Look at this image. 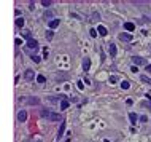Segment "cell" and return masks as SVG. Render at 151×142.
Returning a JSON list of instances; mask_svg holds the SVG:
<instances>
[{
    "label": "cell",
    "mask_w": 151,
    "mask_h": 142,
    "mask_svg": "<svg viewBox=\"0 0 151 142\" xmlns=\"http://www.w3.org/2000/svg\"><path fill=\"white\" fill-rule=\"evenodd\" d=\"M43 18H45V19H49V18H53V13H51V11H46Z\"/></svg>",
    "instance_id": "cell-22"
},
{
    "label": "cell",
    "mask_w": 151,
    "mask_h": 142,
    "mask_svg": "<svg viewBox=\"0 0 151 142\" xmlns=\"http://www.w3.org/2000/svg\"><path fill=\"white\" fill-rule=\"evenodd\" d=\"M24 78H26L27 81H33V78H35L33 70H32V69H27L26 72H24Z\"/></svg>",
    "instance_id": "cell-4"
},
{
    "label": "cell",
    "mask_w": 151,
    "mask_h": 142,
    "mask_svg": "<svg viewBox=\"0 0 151 142\" xmlns=\"http://www.w3.org/2000/svg\"><path fill=\"white\" fill-rule=\"evenodd\" d=\"M89 69H91V59L89 58H84V61H83V70H84V72H88Z\"/></svg>",
    "instance_id": "cell-8"
},
{
    "label": "cell",
    "mask_w": 151,
    "mask_h": 142,
    "mask_svg": "<svg viewBox=\"0 0 151 142\" xmlns=\"http://www.w3.org/2000/svg\"><path fill=\"white\" fill-rule=\"evenodd\" d=\"M27 46H29V48L37 50V48H38V42H37L35 38H29V40H27Z\"/></svg>",
    "instance_id": "cell-7"
},
{
    "label": "cell",
    "mask_w": 151,
    "mask_h": 142,
    "mask_svg": "<svg viewBox=\"0 0 151 142\" xmlns=\"http://www.w3.org/2000/svg\"><path fill=\"white\" fill-rule=\"evenodd\" d=\"M108 53H110V56H116V45H114V43H110V45H108Z\"/></svg>",
    "instance_id": "cell-9"
},
{
    "label": "cell",
    "mask_w": 151,
    "mask_h": 142,
    "mask_svg": "<svg viewBox=\"0 0 151 142\" xmlns=\"http://www.w3.org/2000/svg\"><path fill=\"white\" fill-rule=\"evenodd\" d=\"M16 26L18 27H22L24 26V18H18V19H16Z\"/></svg>",
    "instance_id": "cell-16"
},
{
    "label": "cell",
    "mask_w": 151,
    "mask_h": 142,
    "mask_svg": "<svg viewBox=\"0 0 151 142\" xmlns=\"http://www.w3.org/2000/svg\"><path fill=\"white\" fill-rule=\"evenodd\" d=\"M116 80H118V78H116L114 75H111V77H110V83H116Z\"/></svg>",
    "instance_id": "cell-26"
},
{
    "label": "cell",
    "mask_w": 151,
    "mask_h": 142,
    "mask_svg": "<svg viewBox=\"0 0 151 142\" xmlns=\"http://www.w3.org/2000/svg\"><path fill=\"white\" fill-rule=\"evenodd\" d=\"M51 3H53V2H51V0H43V2H41V5H43V7H45V8H48V7H51Z\"/></svg>",
    "instance_id": "cell-20"
},
{
    "label": "cell",
    "mask_w": 151,
    "mask_h": 142,
    "mask_svg": "<svg viewBox=\"0 0 151 142\" xmlns=\"http://www.w3.org/2000/svg\"><path fill=\"white\" fill-rule=\"evenodd\" d=\"M30 58H32V59H33V61H35V62H40V56H35V54H32V56H30Z\"/></svg>",
    "instance_id": "cell-25"
},
{
    "label": "cell",
    "mask_w": 151,
    "mask_h": 142,
    "mask_svg": "<svg viewBox=\"0 0 151 142\" xmlns=\"http://www.w3.org/2000/svg\"><path fill=\"white\" fill-rule=\"evenodd\" d=\"M124 29H126V31H129V32H132V31L135 29V26L132 24V22H126V24H124Z\"/></svg>",
    "instance_id": "cell-14"
},
{
    "label": "cell",
    "mask_w": 151,
    "mask_h": 142,
    "mask_svg": "<svg viewBox=\"0 0 151 142\" xmlns=\"http://www.w3.org/2000/svg\"><path fill=\"white\" fill-rule=\"evenodd\" d=\"M146 70H148V72H151V66H146Z\"/></svg>",
    "instance_id": "cell-29"
},
{
    "label": "cell",
    "mask_w": 151,
    "mask_h": 142,
    "mask_svg": "<svg viewBox=\"0 0 151 142\" xmlns=\"http://www.w3.org/2000/svg\"><path fill=\"white\" fill-rule=\"evenodd\" d=\"M24 101V102H26V104H29V105H38L40 104V99L38 97H26V99H22Z\"/></svg>",
    "instance_id": "cell-3"
},
{
    "label": "cell",
    "mask_w": 151,
    "mask_h": 142,
    "mask_svg": "<svg viewBox=\"0 0 151 142\" xmlns=\"http://www.w3.org/2000/svg\"><path fill=\"white\" fill-rule=\"evenodd\" d=\"M24 37H26L27 40H29V38H32V37H30V32H29V31H24Z\"/></svg>",
    "instance_id": "cell-24"
},
{
    "label": "cell",
    "mask_w": 151,
    "mask_h": 142,
    "mask_svg": "<svg viewBox=\"0 0 151 142\" xmlns=\"http://www.w3.org/2000/svg\"><path fill=\"white\" fill-rule=\"evenodd\" d=\"M37 81H38V83H45V81H46V77H45V75H38V77H37Z\"/></svg>",
    "instance_id": "cell-19"
},
{
    "label": "cell",
    "mask_w": 151,
    "mask_h": 142,
    "mask_svg": "<svg viewBox=\"0 0 151 142\" xmlns=\"http://www.w3.org/2000/svg\"><path fill=\"white\" fill-rule=\"evenodd\" d=\"M64 131H65V120L60 121V128H59V133H57V139H60L64 136Z\"/></svg>",
    "instance_id": "cell-10"
},
{
    "label": "cell",
    "mask_w": 151,
    "mask_h": 142,
    "mask_svg": "<svg viewBox=\"0 0 151 142\" xmlns=\"http://www.w3.org/2000/svg\"><path fill=\"white\" fill-rule=\"evenodd\" d=\"M97 31H99V34L102 35V37H105V35L108 34V31H107V27H104V26H99V27H97Z\"/></svg>",
    "instance_id": "cell-11"
},
{
    "label": "cell",
    "mask_w": 151,
    "mask_h": 142,
    "mask_svg": "<svg viewBox=\"0 0 151 142\" xmlns=\"http://www.w3.org/2000/svg\"><path fill=\"white\" fill-rule=\"evenodd\" d=\"M40 115L46 118V120H51V121H64L62 117H60L59 113H56V112H51V110H46V109H41L40 110Z\"/></svg>",
    "instance_id": "cell-1"
},
{
    "label": "cell",
    "mask_w": 151,
    "mask_h": 142,
    "mask_svg": "<svg viewBox=\"0 0 151 142\" xmlns=\"http://www.w3.org/2000/svg\"><path fill=\"white\" fill-rule=\"evenodd\" d=\"M132 61H134L135 66H148V64H146V59L142 58V56H132Z\"/></svg>",
    "instance_id": "cell-2"
},
{
    "label": "cell",
    "mask_w": 151,
    "mask_h": 142,
    "mask_svg": "<svg viewBox=\"0 0 151 142\" xmlns=\"http://www.w3.org/2000/svg\"><path fill=\"white\" fill-rule=\"evenodd\" d=\"M129 120H130V123H132V125H135V121L138 120V117L134 113V112H130V113H129Z\"/></svg>",
    "instance_id": "cell-13"
},
{
    "label": "cell",
    "mask_w": 151,
    "mask_h": 142,
    "mask_svg": "<svg viewBox=\"0 0 151 142\" xmlns=\"http://www.w3.org/2000/svg\"><path fill=\"white\" fill-rule=\"evenodd\" d=\"M69 105H70L69 101H67V99H62V102H60V109H62V110H67Z\"/></svg>",
    "instance_id": "cell-12"
},
{
    "label": "cell",
    "mask_w": 151,
    "mask_h": 142,
    "mask_svg": "<svg viewBox=\"0 0 151 142\" xmlns=\"http://www.w3.org/2000/svg\"><path fill=\"white\" fill-rule=\"evenodd\" d=\"M140 80L143 81V83H149V85H151V78H148L146 75H142V77H140Z\"/></svg>",
    "instance_id": "cell-17"
},
{
    "label": "cell",
    "mask_w": 151,
    "mask_h": 142,
    "mask_svg": "<svg viewBox=\"0 0 151 142\" xmlns=\"http://www.w3.org/2000/svg\"><path fill=\"white\" fill-rule=\"evenodd\" d=\"M99 19H100L99 13H92V21H99Z\"/></svg>",
    "instance_id": "cell-23"
},
{
    "label": "cell",
    "mask_w": 151,
    "mask_h": 142,
    "mask_svg": "<svg viewBox=\"0 0 151 142\" xmlns=\"http://www.w3.org/2000/svg\"><path fill=\"white\" fill-rule=\"evenodd\" d=\"M130 70H132V72H137L138 69H137V66H132V67H130Z\"/></svg>",
    "instance_id": "cell-28"
},
{
    "label": "cell",
    "mask_w": 151,
    "mask_h": 142,
    "mask_svg": "<svg viewBox=\"0 0 151 142\" xmlns=\"http://www.w3.org/2000/svg\"><path fill=\"white\" fill-rule=\"evenodd\" d=\"M59 26V19H51L49 21V29H56Z\"/></svg>",
    "instance_id": "cell-15"
},
{
    "label": "cell",
    "mask_w": 151,
    "mask_h": 142,
    "mask_svg": "<svg viewBox=\"0 0 151 142\" xmlns=\"http://www.w3.org/2000/svg\"><path fill=\"white\" fill-rule=\"evenodd\" d=\"M53 37H54V32L51 31V29H49V31H46V38L48 40H53Z\"/></svg>",
    "instance_id": "cell-18"
},
{
    "label": "cell",
    "mask_w": 151,
    "mask_h": 142,
    "mask_svg": "<svg viewBox=\"0 0 151 142\" xmlns=\"http://www.w3.org/2000/svg\"><path fill=\"white\" fill-rule=\"evenodd\" d=\"M118 37H119V40H121V42H132V38H134V37H132L130 34H127V32H123V34H119Z\"/></svg>",
    "instance_id": "cell-5"
},
{
    "label": "cell",
    "mask_w": 151,
    "mask_h": 142,
    "mask_svg": "<svg viewBox=\"0 0 151 142\" xmlns=\"http://www.w3.org/2000/svg\"><path fill=\"white\" fill-rule=\"evenodd\" d=\"M89 34H91V37H95V35H97V32H95V31H94V29H92V31H91Z\"/></svg>",
    "instance_id": "cell-27"
},
{
    "label": "cell",
    "mask_w": 151,
    "mask_h": 142,
    "mask_svg": "<svg viewBox=\"0 0 151 142\" xmlns=\"http://www.w3.org/2000/svg\"><path fill=\"white\" fill-rule=\"evenodd\" d=\"M129 81H123V83H121V88H123V90H129Z\"/></svg>",
    "instance_id": "cell-21"
},
{
    "label": "cell",
    "mask_w": 151,
    "mask_h": 142,
    "mask_svg": "<svg viewBox=\"0 0 151 142\" xmlns=\"http://www.w3.org/2000/svg\"><path fill=\"white\" fill-rule=\"evenodd\" d=\"M26 120H27V112H26V110H21L19 113H18V121H19V123H24Z\"/></svg>",
    "instance_id": "cell-6"
}]
</instances>
